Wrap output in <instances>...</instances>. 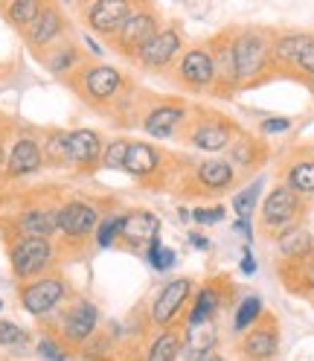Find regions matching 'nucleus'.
Wrapping results in <instances>:
<instances>
[{"label":"nucleus","mask_w":314,"mask_h":361,"mask_svg":"<svg viewBox=\"0 0 314 361\" xmlns=\"http://www.w3.org/2000/svg\"><path fill=\"white\" fill-rule=\"evenodd\" d=\"M201 361H224V358H221V355H213V353H210V355H204Z\"/></svg>","instance_id":"48"},{"label":"nucleus","mask_w":314,"mask_h":361,"mask_svg":"<svg viewBox=\"0 0 314 361\" xmlns=\"http://www.w3.org/2000/svg\"><path fill=\"white\" fill-rule=\"evenodd\" d=\"M233 231H236L239 236H244L248 242L253 239V231H251V219H241V216H239V219H236V224H233Z\"/></svg>","instance_id":"44"},{"label":"nucleus","mask_w":314,"mask_h":361,"mask_svg":"<svg viewBox=\"0 0 314 361\" xmlns=\"http://www.w3.org/2000/svg\"><path fill=\"white\" fill-rule=\"evenodd\" d=\"M184 47V35L177 32L175 27H166V30H157L143 47L137 50V59L143 67H149V71H157V67H166L175 61V56L181 53Z\"/></svg>","instance_id":"6"},{"label":"nucleus","mask_w":314,"mask_h":361,"mask_svg":"<svg viewBox=\"0 0 314 361\" xmlns=\"http://www.w3.org/2000/svg\"><path fill=\"white\" fill-rule=\"evenodd\" d=\"M61 4H73V0H61Z\"/></svg>","instance_id":"51"},{"label":"nucleus","mask_w":314,"mask_h":361,"mask_svg":"<svg viewBox=\"0 0 314 361\" xmlns=\"http://www.w3.org/2000/svg\"><path fill=\"white\" fill-rule=\"evenodd\" d=\"M61 27H64L61 12L53 9V6H44L41 15L27 27V38H30L32 47H44V44H50V41L61 32Z\"/></svg>","instance_id":"25"},{"label":"nucleus","mask_w":314,"mask_h":361,"mask_svg":"<svg viewBox=\"0 0 314 361\" xmlns=\"http://www.w3.org/2000/svg\"><path fill=\"white\" fill-rule=\"evenodd\" d=\"M181 347H184L181 335L169 329V332H163V335L154 338V344L149 347L146 361H175V358H177V350H181Z\"/></svg>","instance_id":"30"},{"label":"nucleus","mask_w":314,"mask_h":361,"mask_svg":"<svg viewBox=\"0 0 314 361\" xmlns=\"http://www.w3.org/2000/svg\"><path fill=\"white\" fill-rule=\"evenodd\" d=\"M189 242H192L195 247H201V251H207V247H210V239L201 236V233H189Z\"/></svg>","instance_id":"46"},{"label":"nucleus","mask_w":314,"mask_h":361,"mask_svg":"<svg viewBox=\"0 0 314 361\" xmlns=\"http://www.w3.org/2000/svg\"><path fill=\"white\" fill-rule=\"evenodd\" d=\"M38 166H41V149H38V143L30 140V137H20L12 146L9 157H6V172L12 178H20V175L35 172Z\"/></svg>","instance_id":"23"},{"label":"nucleus","mask_w":314,"mask_h":361,"mask_svg":"<svg viewBox=\"0 0 314 361\" xmlns=\"http://www.w3.org/2000/svg\"><path fill=\"white\" fill-rule=\"evenodd\" d=\"M262 318V298H256V295H248L241 303H239V309H236V318H233V332H248L256 321Z\"/></svg>","instance_id":"31"},{"label":"nucleus","mask_w":314,"mask_h":361,"mask_svg":"<svg viewBox=\"0 0 314 361\" xmlns=\"http://www.w3.org/2000/svg\"><path fill=\"white\" fill-rule=\"evenodd\" d=\"M282 184L288 190H294L297 195H314V157H300L285 169V180Z\"/></svg>","instance_id":"27"},{"label":"nucleus","mask_w":314,"mask_h":361,"mask_svg":"<svg viewBox=\"0 0 314 361\" xmlns=\"http://www.w3.org/2000/svg\"><path fill=\"white\" fill-rule=\"evenodd\" d=\"M306 82H308V87H311V90H314V71H311V73H308V76H306Z\"/></svg>","instance_id":"49"},{"label":"nucleus","mask_w":314,"mask_h":361,"mask_svg":"<svg viewBox=\"0 0 314 361\" xmlns=\"http://www.w3.org/2000/svg\"><path fill=\"white\" fill-rule=\"evenodd\" d=\"M271 32L265 30H236L233 32V59H236V82L256 85L268 71H271Z\"/></svg>","instance_id":"1"},{"label":"nucleus","mask_w":314,"mask_h":361,"mask_svg":"<svg viewBox=\"0 0 314 361\" xmlns=\"http://www.w3.org/2000/svg\"><path fill=\"white\" fill-rule=\"evenodd\" d=\"M149 262H151L154 271H169L177 262V254L172 251V247H163L161 245V236H154L149 242Z\"/></svg>","instance_id":"33"},{"label":"nucleus","mask_w":314,"mask_h":361,"mask_svg":"<svg viewBox=\"0 0 314 361\" xmlns=\"http://www.w3.org/2000/svg\"><path fill=\"white\" fill-rule=\"evenodd\" d=\"M239 268H241V274H256V259H253V254H251V251H244V257H241Z\"/></svg>","instance_id":"45"},{"label":"nucleus","mask_w":314,"mask_h":361,"mask_svg":"<svg viewBox=\"0 0 314 361\" xmlns=\"http://www.w3.org/2000/svg\"><path fill=\"white\" fill-rule=\"evenodd\" d=\"M38 353L47 358V361H64V353L58 350L56 341H50V338H44V341H38Z\"/></svg>","instance_id":"42"},{"label":"nucleus","mask_w":314,"mask_h":361,"mask_svg":"<svg viewBox=\"0 0 314 361\" xmlns=\"http://www.w3.org/2000/svg\"><path fill=\"white\" fill-rule=\"evenodd\" d=\"M96 321H99V312L94 303L87 300H79L70 312L64 314V335L70 338V341H84V338H91L94 329H96Z\"/></svg>","instance_id":"19"},{"label":"nucleus","mask_w":314,"mask_h":361,"mask_svg":"<svg viewBox=\"0 0 314 361\" xmlns=\"http://www.w3.org/2000/svg\"><path fill=\"white\" fill-rule=\"evenodd\" d=\"M73 61H76V50H73V47H64L61 53H56V56H53L50 71L64 73V71H70V67H73Z\"/></svg>","instance_id":"41"},{"label":"nucleus","mask_w":314,"mask_h":361,"mask_svg":"<svg viewBox=\"0 0 314 361\" xmlns=\"http://www.w3.org/2000/svg\"><path fill=\"white\" fill-rule=\"evenodd\" d=\"M189 143L201 152H221L233 143V126L224 123V120H207V123H198L189 131Z\"/></svg>","instance_id":"16"},{"label":"nucleus","mask_w":314,"mask_h":361,"mask_svg":"<svg viewBox=\"0 0 314 361\" xmlns=\"http://www.w3.org/2000/svg\"><path fill=\"white\" fill-rule=\"evenodd\" d=\"M224 213H227V210H224L221 204H215V207H195L192 210V219L198 224H218L224 219Z\"/></svg>","instance_id":"40"},{"label":"nucleus","mask_w":314,"mask_h":361,"mask_svg":"<svg viewBox=\"0 0 314 361\" xmlns=\"http://www.w3.org/2000/svg\"><path fill=\"white\" fill-rule=\"evenodd\" d=\"M84 44L91 47V53H94V56H102V47H99V44H96L94 38H84Z\"/></svg>","instance_id":"47"},{"label":"nucleus","mask_w":314,"mask_h":361,"mask_svg":"<svg viewBox=\"0 0 314 361\" xmlns=\"http://www.w3.org/2000/svg\"><path fill=\"white\" fill-rule=\"evenodd\" d=\"M125 152H128V140H111L108 149H102V166L108 169H123L125 164Z\"/></svg>","instance_id":"36"},{"label":"nucleus","mask_w":314,"mask_h":361,"mask_svg":"<svg viewBox=\"0 0 314 361\" xmlns=\"http://www.w3.org/2000/svg\"><path fill=\"white\" fill-rule=\"evenodd\" d=\"M120 87H123V76L111 64H96L84 73V90L91 99H111Z\"/></svg>","instance_id":"20"},{"label":"nucleus","mask_w":314,"mask_h":361,"mask_svg":"<svg viewBox=\"0 0 314 361\" xmlns=\"http://www.w3.org/2000/svg\"><path fill=\"white\" fill-rule=\"evenodd\" d=\"M291 265H294V271H297L300 291H306V295H314V254H308L300 262H291Z\"/></svg>","instance_id":"38"},{"label":"nucleus","mask_w":314,"mask_h":361,"mask_svg":"<svg viewBox=\"0 0 314 361\" xmlns=\"http://www.w3.org/2000/svg\"><path fill=\"white\" fill-rule=\"evenodd\" d=\"M47 152L56 164H70V154H67V134H56L47 140Z\"/></svg>","instance_id":"39"},{"label":"nucleus","mask_w":314,"mask_h":361,"mask_svg":"<svg viewBox=\"0 0 314 361\" xmlns=\"http://www.w3.org/2000/svg\"><path fill=\"white\" fill-rule=\"evenodd\" d=\"M134 4L137 0H94L87 9V24L99 35H114L131 18V12H137Z\"/></svg>","instance_id":"8"},{"label":"nucleus","mask_w":314,"mask_h":361,"mask_svg":"<svg viewBox=\"0 0 314 361\" xmlns=\"http://www.w3.org/2000/svg\"><path fill=\"white\" fill-rule=\"evenodd\" d=\"M311 44H314V32H285V35H277L271 41V59L280 67L297 71L303 56L311 50Z\"/></svg>","instance_id":"13"},{"label":"nucleus","mask_w":314,"mask_h":361,"mask_svg":"<svg viewBox=\"0 0 314 361\" xmlns=\"http://www.w3.org/2000/svg\"><path fill=\"white\" fill-rule=\"evenodd\" d=\"M157 233H161V219L149 210H131L128 216H123V231L120 236L131 245V247H140L149 245Z\"/></svg>","instance_id":"15"},{"label":"nucleus","mask_w":314,"mask_h":361,"mask_svg":"<svg viewBox=\"0 0 314 361\" xmlns=\"http://www.w3.org/2000/svg\"><path fill=\"white\" fill-rule=\"evenodd\" d=\"M41 9H44V0H12L9 9H6V18H9L12 27L27 30L32 20L41 15Z\"/></svg>","instance_id":"29"},{"label":"nucleus","mask_w":314,"mask_h":361,"mask_svg":"<svg viewBox=\"0 0 314 361\" xmlns=\"http://www.w3.org/2000/svg\"><path fill=\"white\" fill-rule=\"evenodd\" d=\"M262 228L271 231V233H280L291 224H297L300 216H303V195H297L294 190H288L285 184L274 187L271 192L265 195L262 201Z\"/></svg>","instance_id":"2"},{"label":"nucleus","mask_w":314,"mask_h":361,"mask_svg":"<svg viewBox=\"0 0 314 361\" xmlns=\"http://www.w3.org/2000/svg\"><path fill=\"white\" fill-rule=\"evenodd\" d=\"M157 30H161V24H157V12H151V9L131 12V18L114 32L117 50H120L123 56H137V50L143 47V44H146Z\"/></svg>","instance_id":"5"},{"label":"nucleus","mask_w":314,"mask_h":361,"mask_svg":"<svg viewBox=\"0 0 314 361\" xmlns=\"http://www.w3.org/2000/svg\"><path fill=\"white\" fill-rule=\"evenodd\" d=\"M207 47H210L213 64H215V85L213 87H218L221 97H224V90L230 94L233 87H239V82H236V59H233V30L215 35Z\"/></svg>","instance_id":"10"},{"label":"nucleus","mask_w":314,"mask_h":361,"mask_svg":"<svg viewBox=\"0 0 314 361\" xmlns=\"http://www.w3.org/2000/svg\"><path fill=\"white\" fill-rule=\"evenodd\" d=\"M177 79L189 90H210L215 85V64L210 47H189L177 61Z\"/></svg>","instance_id":"3"},{"label":"nucleus","mask_w":314,"mask_h":361,"mask_svg":"<svg viewBox=\"0 0 314 361\" xmlns=\"http://www.w3.org/2000/svg\"><path fill=\"white\" fill-rule=\"evenodd\" d=\"M50 257H53V247H50L47 239L24 236L12 247V271L20 280H30V277L41 274V271L50 265Z\"/></svg>","instance_id":"4"},{"label":"nucleus","mask_w":314,"mask_h":361,"mask_svg":"<svg viewBox=\"0 0 314 361\" xmlns=\"http://www.w3.org/2000/svg\"><path fill=\"white\" fill-rule=\"evenodd\" d=\"M230 164H239V166H253L259 161V152H256V143L251 137H239L236 143H230Z\"/></svg>","instance_id":"34"},{"label":"nucleus","mask_w":314,"mask_h":361,"mask_svg":"<svg viewBox=\"0 0 314 361\" xmlns=\"http://www.w3.org/2000/svg\"><path fill=\"white\" fill-rule=\"evenodd\" d=\"M280 350V332L274 326V318H259L241 341V353L251 361H268Z\"/></svg>","instance_id":"9"},{"label":"nucleus","mask_w":314,"mask_h":361,"mask_svg":"<svg viewBox=\"0 0 314 361\" xmlns=\"http://www.w3.org/2000/svg\"><path fill=\"white\" fill-rule=\"evenodd\" d=\"M64 300V283L58 277H47V280H35L20 291V303L30 314H47L53 312L58 303Z\"/></svg>","instance_id":"11"},{"label":"nucleus","mask_w":314,"mask_h":361,"mask_svg":"<svg viewBox=\"0 0 314 361\" xmlns=\"http://www.w3.org/2000/svg\"><path fill=\"white\" fill-rule=\"evenodd\" d=\"M0 166H4V149H0Z\"/></svg>","instance_id":"50"},{"label":"nucleus","mask_w":314,"mask_h":361,"mask_svg":"<svg viewBox=\"0 0 314 361\" xmlns=\"http://www.w3.org/2000/svg\"><path fill=\"white\" fill-rule=\"evenodd\" d=\"M30 335L12 321H0V347H20L27 344Z\"/></svg>","instance_id":"37"},{"label":"nucleus","mask_w":314,"mask_h":361,"mask_svg":"<svg viewBox=\"0 0 314 361\" xmlns=\"http://www.w3.org/2000/svg\"><path fill=\"white\" fill-rule=\"evenodd\" d=\"M277 251L282 254L285 262H300L308 254H314V236L303 224H291V228L277 233Z\"/></svg>","instance_id":"18"},{"label":"nucleus","mask_w":314,"mask_h":361,"mask_svg":"<svg viewBox=\"0 0 314 361\" xmlns=\"http://www.w3.org/2000/svg\"><path fill=\"white\" fill-rule=\"evenodd\" d=\"M184 120H187L184 105L166 102V105H157L154 111H149V117H146L143 128H146V134H151L154 140H169L172 134L181 128Z\"/></svg>","instance_id":"14"},{"label":"nucleus","mask_w":314,"mask_h":361,"mask_svg":"<svg viewBox=\"0 0 314 361\" xmlns=\"http://www.w3.org/2000/svg\"><path fill=\"white\" fill-rule=\"evenodd\" d=\"M0 309H4V303H0Z\"/></svg>","instance_id":"52"},{"label":"nucleus","mask_w":314,"mask_h":361,"mask_svg":"<svg viewBox=\"0 0 314 361\" xmlns=\"http://www.w3.org/2000/svg\"><path fill=\"white\" fill-rule=\"evenodd\" d=\"M259 195H262V178H259V180H253V184H251L248 190H241V192L233 198V210H236V216L251 219V213L256 210Z\"/></svg>","instance_id":"32"},{"label":"nucleus","mask_w":314,"mask_h":361,"mask_svg":"<svg viewBox=\"0 0 314 361\" xmlns=\"http://www.w3.org/2000/svg\"><path fill=\"white\" fill-rule=\"evenodd\" d=\"M195 178H198V184L207 187L210 192H224L236 180V169H233L230 161H218V157H213V161H204L195 169Z\"/></svg>","instance_id":"24"},{"label":"nucleus","mask_w":314,"mask_h":361,"mask_svg":"<svg viewBox=\"0 0 314 361\" xmlns=\"http://www.w3.org/2000/svg\"><path fill=\"white\" fill-rule=\"evenodd\" d=\"M288 128H291V120H285V117H271V120L262 123L265 134H280V131H288Z\"/></svg>","instance_id":"43"},{"label":"nucleus","mask_w":314,"mask_h":361,"mask_svg":"<svg viewBox=\"0 0 314 361\" xmlns=\"http://www.w3.org/2000/svg\"><path fill=\"white\" fill-rule=\"evenodd\" d=\"M96 224H99V213L94 204H87V201H70V204H64L58 210V231L70 239L87 236Z\"/></svg>","instance_id":"12"},{"label":"nucleus","mask_w":314,"mask_h":361,"mask_svg":"<svg viewBox=\"0 0 314 361\" xmlns=\"http://www.w3.org/2000/svg\"><path fill=\"white\" fill-rule=\"evenodd\" d=\"M221 303H224V291H221L215 283H207V286L195 295V306H192V312H189V324L213 321V314L218 312Z\"/></svg>","instance_id":"28"},{"label":"nucleus","mask_w":314,"mask_h":361,"mask_svg":"<svg viewBox=\"0 0 314 361\" xmlns=\"http://www.w3.org/2000/svg\"><path fill=\"white\" fill-rule=\"evenodd\" d=\"M123 169L134 178H149L161 169V152L149 143H128V152H125V164Z\"/></svg>","instance_id":"22"},{"label":"nucleus","mask_w":314,"mask_h":361,"mask_svg":"<svg viewBox=\"0 0 314 361\" xmlns=\"http://www.w3.org/2000/svg\"><path fill=\"white\" fill-rule=\"evenodd\" d=\"M123 231V216H108L99 221V228H96V245L99 247H111L114 245V239L120 236Z\"/></svg>","instance_id":"35"},{"label":"nucleus","mask_w":314,"mask_h":361,"mask_svg":"<svg viewBox=\"0 0 314 361\" xmlns=\"http://www.w3.org/2000/svg\"><path fill=\"white\" fill-rule=\"evenodd\" d=\"M218 341V329L213 321H201V324H189L187 326V341H184V355L189 361H201L204 355H210L215 350Z\"/></svg>","instance_id":"21"},{"label":"nucleus","mask_w":314,"mask_h":361,"mask_svg":"<svg viewBox=\"0 0 314 361\" xmlns=\"http://www.w3.org/2000/svg\"><path fill=\"white\" fill-rule=\"evenodd\" d=\"M189 295H192V280H189V277H177V280L166 283L163 291H161V295L154 298V303H151V321H154L157 326L172 324L177 314H181V309L187 306Z\"/></svg>","instance_id":"7"},{"label":"nucleus","mask_w":314,"mask_h":361,"mask_svg":"<svg viewBox=\"0 0 314 361\" xmlns=\"http://www.w3.org/2000/svg\"><path fill=\"white\" fill-rule=\"evenodd\" d=\"M67 154H70V164L94 166L102 157V137L91 128L70 131L67 134Z\"/></svg>","instance_id":"17"},{"label":"nucleus","mask_w":314,"mask_h":361,"mask_svg":"<svg viewBox=\"0 0 314 361\" xmlns=\"http://www.w3.org/2000/svg\"><path fill=\"white\" fill-rule=\"evenodd\" d=\"M18 228L24 236H41L47 239L58 231V213L56 210H30L18 219Z\"/></svg>","instance_id":"26"}]
</instances>
